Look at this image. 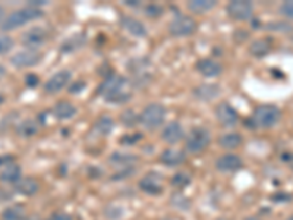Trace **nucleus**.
<instances>
[{
  "mask_svg": "<svg viewBox=\"0 0 293 220\" xmlns=\"http://www.w3.org/2000/svg\"><path fill=\"white\" fill-rule=\"evenodd\" d=\"M3 13H5V12H3V8L0 6V21H2V18H3Z\"/></svg>",
  "mask_w": 293,
  "mask_h": 220,
  "instance_id": "nucleus-46",
  "label": "nucleus"
},
{
  "mask_svg": "<svg viewBox=\"0 0 293 220\" xmlns=\"http://www.w3.org/2000/svg\"><path fill=\"white\" fill-rule=\"evenodd\" d=\"M280 118H282V112L279 107L273 104H262L255 109L251 121L254 128H272L279 123Z\"/></svg>",
  "mask_w": 293,
  "mask_h": 220,
  "instance_id": "nucleus-3",
  "label": "nucleus"
},
{
  "mask_svg": "<svg viewBox=\"0 0 293 220\" xmlns=\"http://www.w3.org/2000/svg\"><path fill=\"white\" fill-rule=\"evenodd\" d=\"M138 159L135 156H130L128 153H115L111 157H110V162L113 163H118V165H123V167H128V165L130 163H135Z\"/></svg>",
  "mask_w": 293,
  "mask_h": 220,
  "instance_id": "nucleus-28",
  "label": "nucleus"
},
{
  "mask_svg": "<svg viewBox=\"0 0 293 220\" xmlns=\"http://www.w3.org/2000/svg\"><path fill=\"white\" fill-rule=\"evenodd\" d=\"M140 138H141V135H135V134H132V135H125V137H122V138H120V143L126 144V145H130V144L137 143Z\"/></svg>",
  "mask_w": 293,
  "mask_h": 220,
  "instance_id": "nucleus-36",
  "label": "nucleus"
},
{
  "mask_svg": "<svg viewBox=\"0 0 293 220\" xmlns=\"http://www.w3.org/2000/svg\"><path fill=\"white\" fill-rule=\"evenodd\" d=\"M245 220H261L260 217H255V216H250V217H246Z\"/></svg>",
  "mask_w": 293,
  "mask_h": 220,
  "instance_id": "nucleus-45",
  "label": "nucleus"
},
{
  "mask_svg": "<svg viewBox=\"0 0 293 220\" xmlns=\"http://www.w3.org/2000/svg\"><path fill=\"white\" fill-rule=\"evenodd\" d=\"M125 5H128V6H138V5H140V2H133V0H126V2H125Z\"/></svg>",
  "mask_w": 293,
  "mask_h": 220,
  "instance_id": "nucleus-42",
  "label": "nucleus"
},
{
  "mask_svg": "<svg viewBox=\"0 0 293 220\" xmlns=\"http://www.w3.org/2000/svg\"><path fill=\"white\" fill-rule=\"evenodd\" d=\"M162 137L166 143L176 144L184 138V128L177 122H170L162 132Z\"/></svg>",
  "mask_w": 293,
  "mask_h": 220,
  "instance_id": "nucleus-16",
  "label": "nucleus"
},
{
  "mask_svg": "<svg viewBox=\"0 0 293 220\" xmlns=\"http://www.w3.org/2000/svg\"><path fill=\"white\" fill-rule=\"evenodd\" d=\"M160 162L163 165L169 166V167L182 165L185 162V153L181 150H176V148H167L160 156Z\"/></svg>",
  "mask_w": 293,
  "mask_h": 220,
  "instance_id": "nucleus-17",
  "label": "nucleus"
},
{
  "mask_svg": "<svg viewBox=\"0 0 293 220\" xmlns=\"http://www.w3.org/2000/svg\"><path fill=\"white\" fill-rule=\"evenodd\" d=\"M189 184H191V178H189V175L184 173V172H179V173H176V175L172 178V185L179 188V189H184V188L188 187Z\"/></svg>",
  "mask_w": 293,
  "mask_h": 220,
  "instance_id": "nucleus-30",
  "label": "nucleus"
},
{
  "mask_svg": "<svg viewBox=\"0 0 293 220\" xmlns=\"http://www.w3.org/2000/svg\"><path fill=\"white\" fill-rule=\"evenodd\" d=\"M41 60V53L38 50H31V49H27V50H22L19 53L13 55L11 57V63L15 68H33V66L38 65Z\"/></svg>",
  "mask_w": 293,
  "mask_h": 220,
  "instance_id": "nucleus-7",
  "label": "nucleus"
},
{
  "mask_svg": "<svg viewBox=\"0 0 293 220\" xmlns=\"http://www.w3.org/2000/svg\"><path fill=\"white\" fill-rule=\"evenodd\" d=\"M286 220H293V216H290V217H287V219Z\"/></svg>",
  "mask_w": 293,
  "mask_h": 220,
  "instance_id": "nucleus-48",
  "label": "nucleus"
},
{
  "mask_svg": "<svg viewBox=\"0 0 293 220\" xmlns=\"http://www.w3.org/2000/svg\"><path fill=\"white\" fill-rule=\"evenodd\" d=\"M210 140H211L210 132L207 131L206 128H195L186 138V150L192 154L201 153L208 147Z\"/></svg>",
  "mask_w": 293,
  "mask_h": 220,
  "instance_id": "nucleus-5",
  "label": "nucleus"
},
{
  "mask_svg": "<svg viewBox=\"0 0 293 220\" xmlns=\"http://www.w3.org/2000/svg\"><path fill=\"white\" fill-rule=\"evenodd\" d=\"M43 16V11L41 9H35V8H22L18 11L12 12L11 15L2 22V30L3 31H12V30H16L22 25H25L27 22L35 21L38 18Z\"/></svg>",
  "mask_w": 293,
  "mask_h": 220,
  "instance_id": "nucleus-2",
  "label": "nucleus"
},
{
  "mask_svg": "<svg viewBox=\"0 0 293 220\" xmlns=\"http://www.w3.org/2000/svg\"><path fill=\"white\" fill-rule=\"evenodd\" d=\"M122 122L126 126H133L137 122H140V116H137L132 110H126L125 113H122Z\"/></svg>",
  "mask_w": 293,
  "mask_h": 220,
  "instance_id": "nucleus-32",
  "label": "nucleus"
},
{
  "mask_svg": "<svg viewBox=\"0 0 293 220\" xmlns=\"http://www.w3.org/2000/svg\"><path fill=\"white\" fill-rule=\"evenodd\" d=\"M38 189H40V185L34 178H21L15 184V191L25 197H33L38 192Z\"/></svg>",
  "mask_w": 293,
  "mask_h": 220,
  "instance_id": "nucleus-15",
  "label": "nucleus"
},
{
  "mask_svg": "<svg viewBox=\"0 0 293 220\" xmlns=\"http://www.w3.org/2000/svg\"><path fill=\"white\" fill-rule=\"evenodd\" d=\"M242 141H243L242 135L235 134V132H230V134H224V135H221L218 143H220V145H221L223 148H226V150H235V148L240 147Z\"/></svg>",
  "mask_w": 293,
  "mask_h": 220,
  "instance_id": "nucleus-22",
  "label": "nucleus"
},
{
  "mask_svg": "<svg viewBox=\"0 0 293 220\" xmlns=\"http://www.w3.org/2000/svg\"><path fill=\"white\" fill-rule=\"evenodd\" d=\"M52 220H72V216L69 214V213H63V211H59V213H56L53 214V217Z\"/></svg>",
  "mask_w": 293,
  "mask_h": 220,
  "instance_id": "nucleus-38",
  "label": "nucleus"
},
{
  "mask_svg": "<svg viewBox=\"0 0 293 220\" xmlns=\"http://www.w3.org/2000/svg\"><path fill=\"white\" fill-rule=\"evenodd\" d=\"M94 128H96V131H97L100 135H109V134H111V131H113V128H115V121H113L111 116L104 115V116L98 118L96 125H94Z\"/></svg>",
  "mask_w": 293,
  "mask_h": 220,
  "instance_id": "nucleus-24",
  "label": "nucleus"
},
{
  "mask_svg": "<svg viewBox=\"0 0 293 220\" xmlns=\"http://www.w3.org/2000/svg\"><path fill=\"white\" fill-rule=\"evenodd\" d=\"M69 81H71V72L69 71H59L57 74H55L53 77H50L46 81L44 91L49 94L59 93L69 84Z\"/></svg>",
  "mask_w": 293,
  "mask_h": 220,
  "instance_id": "nucleus-9",
  "label": "nucleus"
},
{
  "mask_svg": "<svg viewBox=\"0 0 293 220\" xmlns=\"http://www.w3.org/2000/svg\"><path fill=\"white\" fill-rule=\"evenodd\" d=\"M21 179V167L19 165L9 163L5 166V169L0 172V181L6 182V184H16Z\"/></svg>",
  "mask_w": 293,
  "mask_h": 220,
  "instance_id": "nucleus-20",
  "label": "nucleus"
},
{
  "mask_svg": "<svg viewBox=\"0 0 293 220\" xmlns=\"http://www.w3.org/2000/svg\"><path fill=\"white\" fill-rule=\"evenodd\" d=\"M46 40H47V33L43 28H31L22 34V44L31 50H37L40 46L46 43Z\"/></svg>",
  "mask_w": 293,
  "mask_h": 220,
  "instance_id": "nucleus-10",
  "label": "nucleus"
},
{
  "mask_svg": "<svg viewBox=\"0 0 293 220\" xmlns=\"http://www.w3.org/2000/svg\"><path fill=\"white\" fill-rule=\"evenodd\" d=\"M164 118H166V110L163 106L152 103L142 110V113L140 115V122L147 129H155L163 123Z\"/></svg>",
  "mask_w": 293,
  "mask_h": 220,
  "instance_id": "nucleus-4",
  "label": "nucleus"
},
{
  "mask_svg": "<svg viewBox=\"0 0 293 220\" xmlns=\"http://www.w3.org/2000/svg\"><path fill=\"white\" fill-rule=\"evenodd\" d=\"M280 13L289 19H293V0L292 2H283L280 6Z\"/></svg>",
  "mask_w": 293,
  "mask_h": 220,
  "instance_id": "nucleus-34",
  "label": "nucleus"
},
{
  "mask_svg": "<svg viewBox=\"0 0 293 220\" xmlns=\"http://www.w3.org/2000/svg\"><path fill=\"white\" fill-rule=\"evenodd\" d=\"M287 162H289V166H290V169L293 170V154L292 156H287Z\"/></svg>",
  "mask_w": 293,
  "mask_h": 220,
  "instance_id": "nucleus-44",
  "label": "nucleus"
},
{
  "mask_svg": "<svg viewBox=\"0 0 293 220\" xmlns=\"http://www.w3.org/2000/svg\"><path fill=\"white\" fill-rule=\"evenodd\" d=\"M13 162L12 156H0V166H8Z\"/></svg>",
  "mask_w": 293,
  "mask_h": 220,
  "instance_id": "nucleus-40",
  "label": "nucleus"
},
{
  "mask_svg": "<svg viewBox=\"0 0 293 220\" xmlns=\"http://www.w3.org/2000/svg\"><path fill=\"white\" fill-rule=\"evenodd\" d=\"M195 93V97H198L199 100H206V101H210V100L216 99L220 93V88L214 84H204L201 87H198L194 91Z\"/></svg>",
  "mask_w": 293,
  "mask_h": 220,
  "instance_id": "nucleus-21",
  "label": "nucleus"
},
{
  "mask_svg": "<svg viewBox=\"0 0 293 220\" xmlns=\"http://www.w3.org/2000/svg\"><path fill=\"white\" fill-rule=\"evenodd\" d=\"M122 27L135 37H145L147 35V28L142 25V22L135 19V18H130V16L122 18Z\"/></svg>",
  "mask_w": 293,
  "mask_h": 220,
  "instance_id": "nucleus-18",
  "label": "nucleus"
},
{
  "mask_svg": "<svg viewBox=\"0 0 293 220\" xmlns=\"http://www.w3.org/2000/svg\"><path fill=\"white\" fill-rule=\"evenodd\" d=\"M196 71H198L202 77L214 78L218 77V75L221 74L223 68H221V65H220L218 62L213 60V59H201V60H198V63H196Z\"/></svg>",
  "mask_w": 293,
  "mask_h": 220,
  "instance_id": "nucleus-14",
  "label": "nucleus"
},
{
  "mask_svg": "<svg viewBox=\"0 0 293 220\" xmlns=\"http://www.w3.org/2000/svg\"><path fill=\"white\" fill-rule=\"evenodd\" d=\"M292 40H293V37H292Z\"/></svg>",
  "mask_w": 293,
  "mask_h": 220,
  "instance_id": "nucleus-49",
  "label": "nucleus"
},
{
  "mask_svg": "<svg viewBox=\"0 0 293 220\" xmlns=\"http://www.w3.org/2000/svg\"><path fill=\"white\" fill-rule=\"evenodd\" d=\"M163 13V8L155 5V3H151V5H147L145 8V15L150 16V18H157Z\"/></svg>",
  "mask_w": 293,
  "mask_h": 220,
  "instance_id": "nucleus-33",
  "label": "nucleus"
},
{
  "mask_svg": "<svg viewBox=\"0 0 293 220\" xmlns=\"http://www.w3.org/2000/svg\"><path fill=\"white\" fill-rule=\"evenodd\" d=\"M267 30H277V31H292V27L290 24H286V22H276V24H267L265 27Z\"/></svg>",
  "mask_w": 293,
  "mask_h": 220,
  "instance_id": "nucleus-35",
  "label": "nucleus"
},
{
  "mask_svg": "<svg viewBox=\"0 0 293 220\" xmlns=\"http://www.w3.org/2000/svg\"><path fill=\"white\" fill-rule=\"evenodd\" d=\"M242 166H243V162L236 154H224L216 162V169L220 172H224V173L236 172Z\"/></svg>",
  "mask_w": 293,
  "mask_h": 220,
  "instance_id": "nucleus-13",
  "label": "nucleus"
},
{
  "mask_svg": "<svg viewBox=\"0 0 293 220\" xmlns=\"http://www.w3.org/2000/svg\"><path fill=\"white\" fill-rule=\"evenodd\" d=\"M3 101H5V99H3V96H2V94H0V104H2V103H3Z\"/></svg>",
  "mask_w": 293,
  "mask_h": 220,
  "instance_id": "nucleus-47",
  "label": "nucleus"
},
{
  "mask_svg": "<svg viewBox=\"0 0 293 220\" xmlns=\"http://www.w3.org/2000/svg\"><path fill=\"white\" fill-rule=\"evenodd\" d=\"M85 43V38L82 35H72L66 40L65 43L62 44V52L63 53H71L75 52L78 49H81Z\"/></svg>",
  "mask_w": 293,
  "mask_h": 220,
  "instance_id": "nucleus-26",
  "label": "nucleus"
},
{
  "mask_svg": "<svg viewBox=\"0 0 293 220\" xmlns=\"http://www.w3.org/2000/svg\"><path fill=\"white\" fill-rule=\"evenodd\" d=\"M37 131H38V126L34 121L22 122L21 125L18 126V129H16V132L19 135H24V137H31L34 134H37Z\"/></svg>",
  "mask_w": 293,
  "mask_h": 220,
  "instance_id": "nucleus-29",
  "label": "nucleus"
},
{
  "mask_svg": "<svg viewBox=\"0 0 293 220\" xmlns=\"http://www.w3.org/2000/svg\"><path fill=\"white\" fill-rule=\"evenodd\" d=\"M273 200H276L277 203H286V201L290 200V195H287V194H277V195L273 197Z\"/></svg>",
  "mask_w": 293,
  "mask_h": 220,
  "instance_id": "nucleus-39",
  "label": "nucleus"
},
{
  "mask_svg": "<svg viewBox=\"0 0 293 220\" xmlns=\"http://www.w3.org/2000/svg\"><path fill=\"white\" fill-rule=\"evenodd\" d=\"M217 5L216 0H192L188 3V9L194 13H206V12L211 11L214 6Z\"/></svg>",
  "mask_w": 293,
  "mask_h": 220,
  "instance_id": "nucleus-23",
  "label": "nucleus"
},
{
  "mask_svg": "<svg viewBox=\"0 0 293 220\" xmlns=\"http://www.w3.org/2000/svg\"><path fill=\"white\" fill-rule=\"evenodd\" d=\"M13 40L9 35H0V55H5L13 49Z\"/></svg>",
  "mask_w": 293,
  "mask_h": 220,
  "instance_id": "nucleus-31",
  "label": "nucleus"
},
{
  "mask_svg": "<svg viewBox=\"0 0 293 220\" xmlns=\"http://www.w3.org/2000/svg\"><path fill=\"white\" fill-rule=\"evenodd\" d=\"M3 220H24L25 219V209L22 206H12L2 213Z\"/></svg>",
  "mask_w": 293,
  "mask_h": 220,
  "instance_id": "nucleus-27",
  "label": "nucleus"
},
{
  "mask_svg": "<svg viewBox=\"0 0 293 220\" xmlns=\"http://www.w3.org/2000/svg\"><path fill=\"white\" fill-rule=\"evenodd\" d=\"M140 188L145 194L150 195H159L163 191V185H162V176L155 172H151L148 175H145L140 181Z\"/></svg>",
  "mask_w": 293,
  "mask_h": 220,
  "instance_id": "nucleus-12",
  "label": "nucleus"
},
{
  "mask_svg": "<svg viewBox=\"0 0 293 220\" xmlns=\"http://www.w3.org/2000/svg\"><path fill=\"white\" fill-rule=\"evenodd\" d=\"M216 116H217L218 122L226 126V128H230V126H235L239 121L238 112L233 109L229 103H220L216 109Z\"/></svg>",
  "mask_w": 293,
  "mask_h": 220,
  "instance_id": "nucleus-11",
  "label": "nucleus"
},
{
  "mask_svg": "<svg viewBox=\"0 0 293 220\" xmlns=\"http://www.w3.org/2000/svg\"><path fill=\"white\" fill-rule=\"evenodd\" d=\"M272 50V43L268 40H257L251 44L250 53L255 57H262V56L268 55V52Z\"/></svg>",
  "mask_w": 293,
  "mask_h": 220,
  "instance_id": "nucleus-25",
  "label": "nucleus"
},
{
  "mask_svg": "<svg viewBox=\"0 0 293 220\" xmlns=\"http://www.w3.org/2000/svg\"><path fill=\"white\" fill-rule=\"evenodd\" d=\"M229 16H232L236 21H246L252 18L254 13V6L251 2H245V0H235L230 2L226 8Z\"/></svg>",
  "mask_w": 293,
  "mask_h": 220,
  "instance_id": "nucleus-8",
  "label": "nucleus"
},
{
  "mask_svg": "<svg viewBox=\"0 0 293 220\" xmlns=\"http://www.w3.org/2000/svg\"><path fill=\"white\" fill-rule=\"evenodd\" d=\"M5 75H6V69H5L3 66L0 65V79L5 77Z\"/></svg>",
  "mask_w": 293,
  "mask_h": 220,
  "instance_id": "nucleus-43",
  "label": "nucleus"
},
{
  "mask_svg": "<svg viewBox=\"0 0 293 220\" xmlns=\"http://www.w3.org/2000/svg\"><path fill=\"white\" fill-rule=\"evenodd\" d=\"M195 30L196 22L194 21V18L185 16V15L176 16L173 21L170 22V27H169V31L173 37H186V35L195 33Z\"/></svg>",
  "mask_w": 293,
  "mask_h": 220,
  "instance_id": "nucleus-6",
  "label": "nucleus"
},
{
  "mask_svg": "<svg viewBox=\"0 0 293 220\" xmlns=\"http://www.w3.org/2000/svg\"><path fill=\"white\" fill-rule=\"evenodd\" d=\"M126 79L120 75H110L103 81V84L98 88V94L110 103H125L130 99L129 93H125Z\"/></svg>",
  "mask_w": 293,
  "mask_h": 220,
  "instance_id": "nucleus-1",
  "label": "nucleus"
},
{
  "mask_svg": "<svg viewBox=\"0 0 293 220\" xmlns=\"http://www.w3.org/2000/svg\"><path fill=\"white\" fill-rule=\"evenodd\" d=\"M53 115L59 121H66V119H71L72 116H75L76 107L69 101H59L53 109Z\"/></svg>",
  "mask_w": 293,
  "mask_h": 220,
  "instance_id": "nucleus-19",
  "label": "nucleus"
},
{
  "mask_svg": "<svg viewBox=\"0 0 293 220\" xmlns=\"http://www.w3.org/2000/svg\"><path fill=\"white\" fill-rule=\"evenodd\" d=\"M85 87V84H84V82H78V85H72V87L69 88V91H71V93H79V91H81V90H82V88Z\"/></svg>",
  "mask_w": 293,
  "mask_h": 220,
  "instance_id": "nucleus-41",
  "label": "nucleus"
},
{
  "mask_svg": "<svg viewBox=\"0 0 293 220\" xmlns=\"http://www.w3.org/2000/svg\"><path fill=\"white\" fill-rule=\"evenodd\" d=\"M25 82H27V85H28V87L34 88L40 84V79H38V77H37V75L30 74V75H27V78H25Z\"/></svg>",
  "mask_w": 293,
  "mask_h": 220,
  "instance_id": "nucleus-37",
  "label": "nucleus"
}]
</instances>
